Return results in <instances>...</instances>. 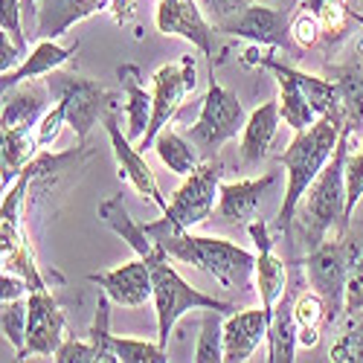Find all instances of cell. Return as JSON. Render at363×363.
<instances>
[{
	"label": "cell",
	"instance_id": "cell-10",
	"mask_svg": "<svg viewBox=\"0 0 363 363\" xmlns=\"http://www.w3.org/2000/svg\"><path fill=\"white\" fill-rule=\"evenodd\" d=\"M218 33L253 41L256 47H267V50L299 52L296 44H294V38H291V18H288L285 9H277V6L250 4L245 12H238L235 18H230L227 23H221Z\"/></svg>",
	"mask_w": 363,
	"mask_h": 363
},
{
	"label": "cell",
	"instance_id": "cell-38",
	"mask_svg": "<svg viewBox=\"0 0 363 363\" xmlns=\"http://www.w3.org/2000/svg\"><path fill=\"white\" fill-rule=\"evenodd\" d=\"M55 363H99V352L96 346L90 343L87 337L84 340H76V337H65V343L58 346V352L52 354Z\"/></svg>",
	"mask_w": 363,
	"mask_h": 363
},
{
	"label": "cell",
	"instance_id": "cell-2",
	"mask_svg": "<svg viewBox=\"0 0 363 363\" xmlns=\"http://www.w3.org/2000/svg\"><path fill=\"white\" fill-rule=\"evenodd\" d=\"M346 119L343 116H320L314 125L294 131V140L288 143L285 155L279 157V163L285 166V195H282V206L277 216V230L279 235L291 245V233H294V221H296V209L302 195L308 192V186L317 180V174L323 172V166L331 160L335 148L340 143Z\"/></svg>",
	"mask_w": 363,
	"mask_h": 363
},
{
	"label": "cell",
	"instance_id": "cell-28",
	"mask_svg": "<svg viewBox=\"0 0 363 363\" xmlns=\"http://www.w3.org/2000/svg\"><path fill=\"white\" fill-rule=\"evenodd\" d=\"M0 166H4V189L12 186L18 174L23 172V166L35 157L38 137H33V128H4V140H0Z\"/></svg>",
	"mask_w": 363,
	"mask_h": 363
},
{
	"label": "cell",
	"instance_id": "cell-47",
	"mask_svg": "<svg viewBox=\"0 0 363 363\" xmlns=\"http://www.w3.org/2000/svg\"><path fill=\"white\" fill-rule=\"evenodd\" d=\"M360 151H363V140H360Z\"/></svg>",
	"mask_w": 363,
	"mask_h": 363
},
{
	"label": "cell",
	"instance_id": "cell-15",
	"mask_svg": "<svg viewBox=\"0 0 363 363\" xmlns=\"http://www.w3.org/2000/svg\"><path fill=\"white\" fill-rule=\"evenodd\" d=\"M94 285H99V291H105L111 296V302L123 308H140L155 296V282H151V267L145 264V259H131L125 264H119L113 270H99V274L87 277Z\"/></svg>",
	"mask_w": 363,
	"mask_h": 363
},
{
	"label": "cell",
	"instance_id": "cell-13",
	"mask_svg": "<svg viewBox=\"0 0 363 363\" xmlns=\"http://www.w3.org/2000/svg\"><path fill=\"white\" fill-rule=\"evenodd\" d=\"M29 320H26V354L50 357L65 343L67 323L62 306L52 299L47 288L29 291Z\"/></svg>",
	"mask_w": 363,
	"mask_h": 363
},
{
	"label": "cell",
	"instance_id": "cell-33",
	"mask_svg": "<svg viewBox=\"0 0 363 363\" xmlns=\"http://www.w3.org/2000/svg\"><path fill=\"white\" fill-rule=\"evenodd\" d=\"M328 360H335V363H363V320L349 325L343 335L331 343Z\"/></svg>",
	"mask_w": 363,
	"mask_h": 363
},
{
	"label": "cell",
	"instance_id": "cell-43",
	"mask_svg": "<svg viewBox=\"0 0 363 363\" xmlns=\"http://www.w3.org/2000/svg\"><path fill=\"white\" fill-rule=\"evenodd\" d=\"M23 62V52L4 35L0 38V73H6V70H15L18 65Z\"/></svg>",
	"mask_w": 363,
	"mask_h": 363
},
{
	"label": "cell",
	"instance_id": "cell-36",
	"mask_svg": "<svg viewBox=\"0 0 363 363\" xmlns=\"http://www.w3.org/2000/svg\"><path fill=\"white\" fill-rule=\"evenodd\" d=\"M0 29L26 58V33H23V0H0Z\"/></svg>",
	"mask_w": 363,
	"mask_h": 363
},
{
	"label": "cell",
	"instance_id": "cell-34",
	"mask_svg": "<svg viewBox=\"0 0 363 363\" xmlns=\"http://www.w3.org/2000/svg\"><path fill=\"white\" fill-rule=\"evenodd\" d=\"M294 320L299 328L325 325V299L317 291H302L294 296Z\"/></svg>",
	"mask_w": 363,
	"mask_h": 363
},
{
	"label": "cell",
	"instance_id": "cell-17",
	"mask_svg": "<svg viewBox=\"0 0 363 363\" xmlns=\"http://www.w3.org/2000/svg\"><path fill=\"white\" fill-rule=\"evenodd\" d=\"M267 308H247V311H233L224 320V360L230 363H245L259 349L262 340H267L270 328Z\"/></svg>",
	"mask_w": 363,
	"mask_h": 363
},
{
	"label": "cell",
	"instance_id": "cell-9",
	"mask_svg": "<svg viewBox=\"0 0 363 363\" xmlns=\"http://www.w3.org/2000/svg\"><path fill=\"white\" fill-rule=\"evenodd\" d=\"M218 186H221V163H218V157L203 160L192 174L184 177V184L172 192L166 216L174 218L180 227L195 230L198 224L213 218Z\"/></svg>",
	"mask_w": 363,
	"mask_h": 363
},
{
	"label": "cell",
	"instance_id": "cell-4",
	"mask_svg": "<svg viewBox=\"0 0 363 363\" xmlns=\"http://www.w3.org/2000/svg\"><path fill=\"white\" fill-rule=\"evenodd\" d=\"M140 259H145V264L151 267V282H155V296H151V302H155V314H157V343L160 346H169L174 323L186 311H203V308H216L221 314L235 311L230 302L192 288L174 270V264H172L174 259L157 245V241H155V250L148 256H140Z\"/></svg>",
	"mask_w": 363,
	"mask_h": 363
},
{
	"label": "cell",
	"instance_id": "cell-29",
	"mask_svg": "<svg viewBox=\"0 0 363 363\" xmlns=\"http://www.w3.org/2000/svg\"><path fill=\"white\" fill-rule=\"evenodd\" d=\"M195 360L198 363L224 360V320H221V311H216V308H203L201 335H198V346H195Z\"/></svg>",
	"mask_w": 363,
	"mask_h": 363
},
{
	"label": "cell",
	"instance_id": "cell-46",
	"mask_svg": "<svg viewBox=\"0 0 363 363\" xmlns=\"http://www.w3.org/2000/svg\"><path fill=\"white\" fill-rule=\"evenodd\" d=\"M352 18H354V23H357V26H363V15H360V12H354V9H352Z\"/></svg>",
	"mask_w": 363,
	"mask_h": 363
},
{
	"label": "cell",
	"instance_id": "cell-24",
	"mask_svg": "<svg viewBox=\"0 0 363 363\" xmlns=\"http://www.w3.org/2000/svg\"><path fill=\"white\" fill-rule=\"evenodd\" d=\"M116 76H119V82H123V96H125V116H128V131L125 134L134 143H140L148 123H151V105H155V99H151V94L143 87L137 65H123L116 70Z\"/></svg>",
	"mask_w": 363,
	"mask_h": 363
},
{
	"label": "cell",
	"instance_id": "cell-25",
	"mask_svg": "<svg viewBox=\"0 0 363 363\" xmlns=\"http://www.w3.org/2000/svg\"><path fill=\"white\" fill-rule=\"evenodd\" d=\"M99 218H102L119 238H123V241H128L137 256H148L151 250H155V238L145 233V224H137V221L128 216L123 195H113V198L102 201V203H99Z\"/></svg>",
	"mask_w": 363,
	"mask_h": 363
},
{
	"label": "cell",
	"instance_id": "cell-41",
	"mask_svg": "<svg viewBox=\"0 0 363 363\" xmlns=\"http://www.w3.org/2000/svg\"><path fill=\"white\" fill-rule=\"evenodd\" d=\"M201 9L206 12V18L213 21V26L218 29L221 23H227L230 18H235L238 12H245L253 0H198Z\"/></svg>",
	"mask_w": 363,
	"mask_h": 363
},
{
	"label": "cell",
	"instance_id": "cell-32",
	"mask_svg": "<svg viewBox=\"0 0 363 363\" xmlns=\"http://www.w3.org/2000/svg\"><path fill=\"white\" fill-rule=\"evenodd\" d=\"M113 352L119 363H166V346L160 343H148L137 337H116L113 335Z\"/></svg>",
	"mask_w": 363,
	"mask_h": 363
},
{
	"label": "cell",
	"instance_id": "cell-14",
	"mask_svg": "<svg viewBox=\"0 0 363 363\" xmlns=\"http://www.w3.org/2000/svg\"><path fill=\"white\" fill-rule=\"evenodd\" d=\"M247 233L256 245V291L262 299V308L274 311L277 302L288 291V264L282 256H277L274 238H270V227L262 218H253L247 224Z\"/></svg>",
	"mask_w": 363,
	"mask_h": 363
},
{
	"label": "cell",
	"instance_id": "cell-19",
	"mask_svg": "<svg viewBox=\"0 0 363 363\" xmlns=\"http://www.w3.org/2000/svg\"><path fill=\"white\" fill-rule=\"evenodd\" d=\"M111 6V0H38L35 33L38 38H62L70 26Z\"/></svg>",
	"mask_w": 363,
	"mask_h": 363
},
{
	"label": "cell",
	"instance_id": "cell-1",
	"mask_svg": "<svg viewBox=\"0 0 363 363\" xmlns=\"http://www.w3.org/2000/svg\"><path fill=\"white\" fill-rule=\"evenodd\" d=\"M145 233L157 241V245L174 259L189 267L203 270L206 277H213L224 288H241L256 274V256L235 245L230 238H216V235H195L192 230L180 227L174 218L163 213V218L148 221Z\"/></svg>",
	"mask_w": 363,
	"mask_h": 363
},
{
	"label": "cell",
	"instance_id": "cell-44",
	"mask_svg": "<svg viewBox=\"0 0 363 363\" xmlns=\"http://www.w3.org/2000/svg\"><path fill=\"white\" fill-rule=\"evenodd\" d=\"M111 12L119 26H125L134 18V0H111Z\"/></svg>",
	"mask_w": 363,
	"mask_h": 363
},
{
	"label": "cell",
	"instance_id": "cell-11",
	"mask_svg": "<svg viewBox=\"0 0 363 363\" xmlns=\"http://www.w3.org/2000/svg\"><path fill=\"white\" fill-rule=\"evenodd\" d=\"M102 125L111 137V148H113V157H116V166H119V180H128L143 198H148L160 213H166L169 201L163 198V192L157 186L155 172H151V166L145 163V155L134 145V140L128 134H123V125L116 123V116L111 111L102 116Z\"/></svg>",
	"mask_w": 363,
	"mask_h": 363
},
{
	"label": "cell",
	"instance_id": "cell-42",
	"mask_svg": "<svg viewBox=\"0 0 363 363\" xmlns=\"http://www.w3.org/2000/svg\"><path fill=\"white\" fill-rule=\"evenodd\" d=\"M23 294H29V282L15 270H4V277H0V302L21 299Z\"/></svg>",
	"mask_w": 363,
	"mask_h": 363
},
{
	"label": "cell",
	"instance_id": "cell-27",
	"mask_svg": "<svg viewBox=\"0 0 363 363\" xmlns=\"http://www.w3.org/2000/svg\"><path fill=\"white\" fill-rule=\"evenodd\" d=\"M151 148L157 151L160 163H163L169 172L180 174V177L192 174V172L203 163V157H201V151L195 148V143H192L186 134H177V131H172V128H163Z\"/></svg>",
	"mask_w": 363,
	"mask_h": 363
},
{
	"label": "cell",
	"instance_id": "cell-7",
	"mask_svg": "<svg viewBox=\"0 0 363 363\" xmlns=\"http://www.w3.org/2000/svg\"><path fill=\"white\" fill-rule=\"evenodd\" d=\"M50 94L65 102L67 111V125L73 128L79 145H87V137L99 125V119L108 113V108L116 105V94L96 82V79H84V76H73V73H50L47 79Z\"/></svg>",
	"mask_w": 363,
	"mask_h": 363
},
{
	"label": "cell",
	"instance_id": "cell-22",
	"mask_svg": "<svg viewBox=\"0 0 363 363\" xmlns=\"http://www.w3.org/2000/svg\"><path fill=\"white\" fill-rule=\"evenodd\" d=\"M328 79H335L340 90V105L346 116V128L363 131V41L357 44V55L346 65H328Z\"/></svg>",
	"mask_w": 363,
	"mask_h": 363
},
{
	"label": "cell",
	"instance_id": "cell-5",
	"mask_svg": "<svg viewBox=\"0 0 363 363\" xmlns=\"http://www.w3.org/2000/svg\"><path fill=\"white\" fill-rule=\"evenodd\" d=\"M245 125H247L245 105H241V99L233 90L218 84L216 70L209 67V87L201 99V113L195 125L186 128V137L195 143L203 160H213L230 140L238 137V131H245Z\"/></svg>",
	"mask_w": 363,
	"mask_h": 363
},
{
	"label": "cell",
	"instance_id": "cell-40",
	"mask_svg": "<svg viewBox=\"0 0 363 363\" xmlns=\"http://www.w3.org/2000/svg\"><path fill=\"white\" fill-rule=\"evenodd\" d=\"M363 311V253L357 256V262L349 270V282H346V308L343 317L354 320Z\"/></svg>",
	"mask_w": 363,
	"mask_h": 363
},
{
	"label": "cell",
	"instance_id": "cell-30",
	"mask_svg": "<svg viewBox=\"0 0 363 363\" xmlns=\"http://www.w3.org/2000/svg\"><path fill=\"white\" fill-rule=\"evenodd\" d=\"M26 320H29V302L9 299L0 306V325H4V337L18 349V357H26Z\"/></svg>",
	"mask_w": 363,
	"mask_h": 363
},
{
	"label": "cell",
	"instance_id": "cell-31",
	"mask_svg": "<svg viewBox=\"0 0 363 363\" xmlns=\"http://www.w3.org/2000/svg\"><path fill=\"white\" fill-rule=\"evenodd\" d=\"M87 340L96 346L99 363H119L116 352H113V335H111V296L105 291L99 294L96 317H94V325L87 328Z\"/></svg>",
	"mask_w": 363,
	"mask_h": 363
},
{
	"label": "cell",
	"instance_id": "cell-12",
	"mask_svg": "<svg viewBox=\"0 0 363 363\" xmlns=\"http://www.w3.org/2000/svg\"><path fill=\"white\" fill-rule=\"evenodd\" d=\"M157 29L163 35H177L189 41L195 50H201V55H206L213 62V33L216 26L206 18V12L201 9L198 0H160L157 4Z\"/></svg>",
	"mask_w": 363,
	"mask_h": 363
},
{
	"label": "cell",
	"instance_id": "cell-26",
	"mask_svg": "<svg viewBox=\"0 0 363 363\" xmlns=\"http://www.w3.org/2000/svg\"><path fill=\"white\" fill-rule=\"evenodd\" d=\"M302 6L314 12L320 33H323V47L335 50L349 38L354 18H352V6L346 0H302Z\"/></svg>",
	"mask_w": 363,
	"mask_h": 363
},
{
	"label": "cell",
	"instance_id": "cell-8",
	"mask_svg": "<svg viewBox=\"0 0 363 363\" xmlns=\"http://www.w3.org/2000/svg\"><path fill=\"white\" fill-rule=\"evenodd\" d=\"M195 82H198L195 55H184L177 65H163L151 76V99H155V105H151V123L137 145L143 155H145V148L155 145L157 134L163 128H169V123L177 116L184 99L195 90Z\"/></svg>",
	"mask_w": 363,
	"mask_h": 363
},
{
	"label": "cell",
	"instance_id": "cell-16",
	"mask_svg": "<svg viewBox=\"0 0 363 363\" xmlns=\"http://www.w3.org/2000/svg\"><path fill=\"white\" fill-rule=\"evenodd\" d=\"M279 174L264 172L262 177H241V180H221L218 186V218L235 227H247L256 218L262 198L277 186Z\"/></svg>",
	"mask_w": 363,
	"mask_h": 363
},
{
	"label": "cell",
	"instance_id": "cell-18",
	"mask_svg": "<svg viewBox=\"0 0 363 363\" xmlns=\"http://www.w3.org/2000/svg\"><path fill=\"white\" fill-rule=\"evenodd\" d=\"M279 125H282L279 99L262 102L247 116V125H245V131H241V145H238L241 166H259L270 155V145H274V140H277Z\"/></svg>",
	"mask_w": 363,
	"mask_h": 363
},
{
	"label": "cell",
	"instance_id": "cell-3",
	"mask_svg": "<svg viewBox=\"0 0 363 363\" xmlns=\"http://www.w3.org/2000/svg\"><path fill=\"white\" fill-rule=\"evenodd\" d=\"M352 140H357V134L343 125L335 155H331V160L323 166L317 180L299 201L296 218H299L302 241H306L308 250L320 247L328 238V233H335V238H343L352 227L346 216V157H349Z\"/></svg>",
	"mask_w": 363,
	"mask_h": 363
},
{
	"label": "cell",
	"instance_id": "cell-39",
	"mask_svg": "<svg viewBox=\"0 0 363 363\" xmlns=\"http://www.w3.org/2000/svg\"><path fill=\"white\" fill-rule=\"evenodd\" d=\"M62 125H67V111H65V102L55 99V108L47 111V113L41 116V123L35 125L38 145H41V148H50V145L58 140V134H62Z\"/></svg>",
	"mask_w": 363,
	"mask_h": 363
},
{
	"label": "cell",
	"instance_id": "cell-35",
	"mask_svg": "<svg viewBox=\"0 0 363 363\" xmlns=\"http://www.w3.org/2000/svg\"><path fill=\"white\" fill-rule=\"evenodd\" d=\"M291 38H294V44H296L299 52H308V50H314V47L323 44L320 23H317V18H314L311 9L299 6V12L291 18Z\"/></svg>",
	"mask_w": 363,
	"mask_h": 363
},
{
	"label": "cell",
	"instance_id": "cell-20",
	"mask_svg": "<svg viewBox=\"0 0 363 363\" xmlns=\"http://www.w3.org/2000/svg\"><path fill=\"white\" fill-rule=\"evenodd\" d=\"M76 52H79V41H73L70 47H62V44H55V38H38L35 50L29 52L15 70L0 73V87L9 90L23 82H35L38 76H50L62 65H67Z\"/></svg>",
	"mask_w": 363,
	"mask_h": 363
},
{
	"label": "cell",
	"instance_id": "cell-6",
	"mask_svg": "<svg viewBox=\"0 0 363 363\" xmlns=\"http://www.w3.org/2000/svg\"><path fill=\"white\" fill-rule=\"evenodd\" d=\"M363 247L357 241L343 238H325L320 247L308 250L306 256V274L311 288L325 299V325H335L346 308V282L349 270L357 262Z\"/></svg>",
	"mask_w": 363,
	"mask_h": 363
},
{
	"label": "cell",
	"instance_id": "cell-45",
	"mask_svg": "<svg viewBox=\"0 0 363 363\" xmlns=\"http://www.w3.org/2000/svg\"><path fill=\"white\" fill-rule=\"evenodd\" d=\"M23 18H29V23L35 26V18H38V0H23Z\"/></svg>",
	"mask_w": 363,
	"mask_h": 363
},
{
	"label": "cell",
	"instance_id": "cell-37",
	"mask_svg": "<svg viewBox=\"0 0 363 363\" xmlns=\"http://www.w3.org/2000/svg\"><path fill=\"white\" fill-rule=\"evenodd\" d=\"M363 201V151H352L346 157V216L354 218V209Z\"/></svg>",
	"mask_w": 363,
	"mask_h": 363
},
{
	"label": "cell",
	"instance_id": "cell-23",
	"mask_svg": "<svg viewBox=\"0 0 363 363\" xmlns=\"http://www.w3.org/2000/svg\"><path fill=\"white\" fill-rule=\"evenodd\" d=\"M299 325L294 320V299L285 291V296L277 302L274 314H270V328H267V360L270 363H291L296 357V340Z\"/></svg>",
	"mask_w": 363,
	"mask_h": 363
},
{
	"label": "cell",
	"instance_id": "cell-21",
	"mask_svg": "<svg viewBox=\"0 0 363 363\" xmlns=\"http://www.w3.org/2000/svg\"><path fill=\"white\" fill-rule=\"evenodd\" d=\"M50 84L23 82L4 90V128H35L47 113Z\"/></svg>",
	"mask_w": 363,
	"mask_h": 363
}]
</instances>
